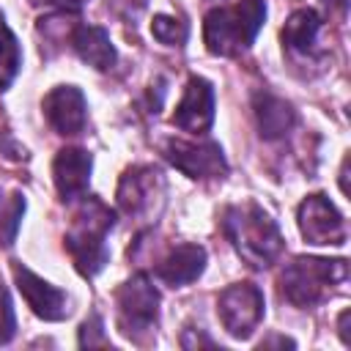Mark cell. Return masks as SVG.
<instances>
[{
    "instance_id": "1",
    "label": "cell",
    "mask_w": 351,
    "mask_h": 351,
    "mask_svg": "<svg viewBox=\"0 0 351 351\" xmlns=\"http://www.w3.org/2000/svg\"><path fill=\"white\" fill-rule=\"evenodd\" d=\"M225 233L236 244L239 255L255 266H271L277 255L282 252V236L280 228L269 214H263L261 206L244 203V206H230L225 211Z\"/></svg>"
},
{
    "instance_id": "2",
    "label": "cell",
    "mask_w": 351,
    "mask_h": 351,
    "mask_svg": "<svg viewBox=\"0 0 351 351\" xmlns=\"http://www.w3.org/2000/svg\"><path fill=\"white\" fill-rule=\"evenodd\" d=\"M266 16L263 0H239L206 16V44L214 55H239L247 49Z\"/></svg>"
},
{
    "instance_id": "3",
    "label": "cell",
    "mask_w": 351,
    "mask_h": 351,
    "mask_svg": "<svg viewBox=\"0 0 351 351\" xmlns=\"http://www.w3.org/2000/svg\"><path fill=\"white\" fill-rule=\"evenodd\" d=\"M346 261L296 258L282 271V296L296 307H313L346 282Z\"/></svg>"
},
{
    "instance_id": "4",
    "label": "cell",
    "mask_w": 351,
    "mask_h": 351,
    "mask_svg": "<svg viewBox=\"0 0 351 351\" xmlns=\"http://www.w3.org/2000/svg\"><path fill=\"white\" fill-rule=\"evenodd\" d=\"M110 228H112V211L96 197H90L82 206V211L74 217V225L66 236V247H69L77 269L85 277L96 274L104 266V261H107L104 239H107Z\"/></svg>"
},
{
    "instance_id": "5",
    "label": "cell",
    "mask_w": 351,
    "mask_h": 351,
    "mask_svg": "<svg viewBox=\"0 0 351 351\" xmlns=\"http://www.w3.org/2000/svg\"><path fill=\"white\" fill-rule=\"evenodd\" d=\"M159 293L148 282V277L137 274L118 291V326L123 335L137 337L156 324Z\"/></svg>"
},
{
    "instance_id": "6",
    "label": "cell",
    "mask_w": 351,
    "mask_h": 351,
    "mask_svg": "<svg viewBox=\"0 0 351 351\" xmlns=\"http://www.w3.org/2000/svg\"><path fill=\"white\" fill-rule=\"evenodd\" d=\"M263 318V293L252 282H239L219 296V321L233 337H247Z\"/></svg>"
},
{
    "instance_id": "7",
    "label": "cell",
    "mask_w": 351,
    "mask_h": 351,
    "mask_svg": "<svg viewBox=\"0 0 351 351\" xmlns=\"http://www.w3.org/2000/svg\"><path fill=\"white\" fill-rule=\"evenodd\" d=\"M299 228L310 244H343L346 222L324 195H310L299 206Z\"/></svg>"
},
{
    "instance_id": "8",
    "label": "cell",
    "mask_w": 351,
    "mask_h": 351,
    "mask_svg": "<svg viewBox=\"0 0 351 351\" xmlns=\"http://www.w3.org/2000/svg\"><path fill=\"white\" fill-rule=\"evenodd\" d=\"M165 156L189 178H217L225 173V159L222 151L211 143L197 145V143H181L170 140L165 145Z\"/></svg>"
},
{
    "instance_id": "9",
    "label": "cell",
    "mask_w": 351,
    "mask_h": 351,
    "mask_svg": "<svg viewBox=\"0 0 351 351\" xmlns=\"http://www.w3.org/2000/svg\"><path fill=\"white\" fill-rule=\"evenodd\" d=\"M211 121H214V90H211V85L206 80L192 77L181 104L176 107L173 123L178 129H184V132L200 134V132H206L211 126Z\"/></svg>"
},
{
    "instance_id": "10",
    "label": "cell",
    "mask_w": 351,
    "mask_h": 351,
    "mask_svg": "<svg viewBox=\"0 0 351 351\" xmlns=\"http://www.w3.org/2000/svg\"><path fill=\"white\" fill-rule=\"evenodd\" d=\"M14 277H16V288H19V293L25 296V302L33 307V313L36 315H41L44 321H60V318H66V296L55 288V285H49V282H44L38 274H33L30 269H25V266H14Z\"/></svg>"
},
{
    "instance_id": "11",
    "label": "cell",
    "mask_w": 351,
    "mask_h": 351,
    "mask_svg": "<svg viewBox=\"0 0 351 351\" xmlns=\"http://www.w3.org/2000/svg\"><path fill=\"white\" fill-rule=\"evenodd\" d=\"M162 197V176L154 167H134L121 178L118 203L126 214H145Z\"/></svg>"
},
{
    "instance_id": "12",
    "label": "cell",
    "mask_w": 351,
    "mask_h": 351,
    "mask_svg": "<svg viewBox=\"0 0 351 351\" xmlns=\"http://www.w3.org/2000/svg\"><path fill=\"white\" fill-rule=\"evenodd\" d=\"M44 112H47V121L60 134H80L85 129V99L71 85H63L47 93Z\"/></svg>"
},
{
    "instance_id": "13",
    "label": "cell",
    "mask_w": 351,
    "mask_h": 351,
    "mask_svg": "<svg viewBox=\"0 0 351 351\" xmlns=\"http://www.w3.org/2000/svg\"><path fill=\"white\" fill-rule=\"evenodd\" d=\"M55 173V186L60 192L63 200H74L82 197V192L88 189V173H90V156L82 148H63L55 156L52 165Z\"/></svg>"
},
{
    "instance_id": "14",
    "label": "cell",
    "mask_w": 351,
    "mask_h": 351,
    "mask_svg": "<svg viewBox=\"0 0 351 351\" xmlns=\"http://www.w3.org/2000/svg\"><path fill=\"white\" fill-rule=\"evenodd\" d=\"M321 30H324V22L315 11L310 8H302L296 11L288 22H285V30H282V41L288 47V52L299 55V58H313L318 55V44H321Z\"/></svg>"
},
{
    "instance_id": "15",
    "label": "cell",
    "mask_w": 351,
    "mask_h": 351,
    "mask_svg": "<svg viewBox=\"0 0 351 351\" xmlns=\"http://www.w3.org/2000/svg\"><path fill=\"white\" fill-rule=\"evenodd\" d=\"M203 263H206V252H203V247H197V244H181V247H176L162 263H159V269H156V277L162 280V282H167V285H186V282H192L200 271H203Z\"/></svg>"
},
{
    "instance_id": "16",
    "label": "cell",
    "mask_w": 351,
    "mask_h": 351,
    "mask_svg": "<svg viewBox=\"0 0 351 351\" xmlns=\"http://www.w3.org/2000/svg\"><path fill=\"white\" fill-rule=\"evenodd\" d=\"M71 44L74 49L80 52V58L85 63H90L93 69L104 71L115 63V49L110 44V36L104 27H96V25H77L71 30Z\"/></svg>"
},
{
    "instance_id": "17",
    "label": "cell",
    "mask_w": 351,
    "mask_h": 351,
    "mask_svg": "<svg viewBox=\"0 0 351 351\" xmlns=\"http://www.w3.org/2000/svg\"><path fill=\"white\" fill-rule=\"evenodd\" d=\"M255 115H258L261 134L266 140H277V137L288 134L291 126H293V110L271 93H258L255 96Z\"/></svg>"
},
{
    "instance_id": "18",
    "label": "cell",
    "mask_w": 351,
    "mask_h": 351,
    "mask_svg": "<svg viewBox=\"0 0 351 351\" xmlns=\"http://www.w3.org/2000/svg\"><path fill=\"white\" fill-rule=\"evenodd\" d=\"M19 71V44L0 16V88H5Z\"/></svg>"
},
{
    "instance_id": "19",
    "label": "cell",
    "mask_w": 351,
    "mask_h": 351,
    "mask_svg": "<svg viewBox=\"0 0 351 351\" xmlns=\"http://www.w3.org/2000/svg\"><path fill=\"white\" fill-rule=\"evenodd\" d=\"M151 30L162 44H173V47L184 44V38H186V25L181 19H173V16H156Z\"/></svg>"
},
{
    "instance_id": "20",
    "label": "cell",
    "mask_w": 351,
    "mask_h": 351,
    "mask_svg": "<svg viewBox=\"0 0 351 351\" xmlns=\"http://www.w3.org/2000/svg\"><path fill=\"white\" fill-rule=\"evenodd\" d=\"M22 211H25V200H22L19 195H11L8 206L3 208V219H0V230H3L5 244H11V241H14L16 228H19V217H22Z\"/></svg>"
},
{
    "instance_id": "21",
    "label": "cell",
    "mask_w": 351,
    "mask_h": 351,
    "mask_svg": "<svg viewBox=\"0 0 351 351\" xmlns=\"http://www.w3.org/2000/svg\"><path fill=\"white\" fill-rule=\"evenodd\" d=\"M16 332V318H14V307L8 299V291L0 285V343H8Z\"/></svg>"
},
{
    "instance_id": "22",
    "label": "cell",
    "mask_w": 351,
    "mask_h": 351,
    "mask_svg": "<svg viewBox=\"0 0 351 351\" xmlns=\"http://www.w3.org/2000/svg\"><path fill=\"white\" fill-rule=\"evenodd\" d=\"M80 343H82V346H110V340L101 335V321H99V315H90V318L82 324Z\"/></svg>"
},
{
    "instance_id": "23",
    "label": "cell",
    "mask_w": 351,
    "mask_h": 351,
    "mask_svg": "<svg viewBox=\"0 0 351 351\" xmlns=\"http://www.w3.org/2000/svg\"><path fill=\"white\" fill-rule=\"evenodd\" d=\"M52 3H58V5H63V8H80V5L88 3V0H52Z\"/></svg>"
},
{
    "instance_id": "24",
    "label": "cell",
    "mask_w": 351,
    "mask_h": 351,
    "mask_svg": "<svg viewBox=\"0 0 351 351\" xmlns=\"http://www.w3.org/2000/svg\"><path fill=\"white\" fill-rule=\"evenodd\" d=\"M326 5H332V8H337V11H343L346 8V0H324Z\"/></svg>"
}]
</instances>
